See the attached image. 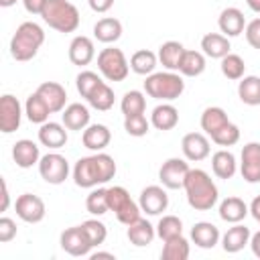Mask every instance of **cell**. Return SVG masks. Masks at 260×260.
Listing matches in <instances>:
<instances>
[{
	"mask_svg": "<svg viewBox=\"0 0 260 260\" xmlns=\"http://www.w3.org/2000/svg\"><path fill=\"white\" fill-rule=\"evenodd\" d=\"M12 158H14L16 167L30 169L32 165H39L41 150H39L37 142L28 140V138H22V140H16L14 142V146H12Z\"/></svg>",
	"mask_w": 260,
	"mask_h": 260,
	"instance_id": "ac0fdd59",
	"label": "cell"
},
{
	"mask_svg": "<svg viewBox=\"0 0 260 260\" xmlns=\"http://www.w3.org/2000/svg\"><path fill=\"white\" fill-rule=\"evenodd\" d=\"M24 114H26V118H28L32 124H45L53 112L49 110V106L45 104V100L35 91V93H30V95L26 98Z\"/></svg>",
	"mask_w": 260,
	"mask_h": 260,
	"instance_id": "1f68e13d",
	"label": "cell"
},
{
	"mask_svg": "<svg viewBox=\"0 0 260 260\" xmlns=\"http://www.w3.org/2000/svg\"><path fill=\"white\" fill-rule=\"evenodd\" d=\"M16 236V223L10 217H0V242L6 244Z\"/></svg>",
	"mask_w": 260,
	"mask_h": 260,
	"instance_id": "681fc988",
	"label": "cell"
},
{
	"mask_svg": "<svg viewBox=\"0 0 260 260\" xmlns=\"http://www.w3.org/2000/svg\"><path fill=\"white\" fill-rule=\"evenodd\" d=\"M189 162L185 158H167L162 162V167L158 169V181L162 183V187L167 189H181L187 175H189Z\"/></svg>",
	"mask_w": 260,
	"mask_h": 260,
	"instance_id": "ba28073f",
	"label": "cell"
},
{
	"mask_svg": "<svg viewBox=\"0 0 260 260\" xmlns=\"http://www.w3.org/2000/svg\"><path fill=\"white\" fill-rule=\"evenodd\" d=\"M181 150H183V154H185L187 160L199 162V160H203V158L209 156L211 146H209V140H207L205 134H201V132H189L181 140Z\"/></svg>",
	"mask_w": 260,
	"mask_h": 260,
	"instance_id": "5bb4252c",
	"label": "cell"
},
{
	"mask_svg": "<svg viewBox=\"0 0 260 260\" xmlns=\"http://www.w3.org/2000/svg\"><path fill=\"white\" fill-rule=\"evenodd\" d=\"M12 4H16V0H0V6H2V8H8V6H12Z\"/></svg>",
	"mask_w": 260,
	"mask_h": 260,
	"instance_id": "680465c9",
	"label": "cell"
},
{
	"mask_svg": "<svg viewBox=\"0 0 260 260\" xmlns=\"http://www.w3.org/2000/svg\"><path fill=\"white\" fill-rule=\"evenodd\" d=\"M250 213L248 205L240 197H225L219 203V217L228 223H240L246 215Z\"/></svg>",
	"mask_w": 260,
	"mask_h": 260,
	"instance_id": "f1b7e54d",
	"label": "cell"
},
{
	"mask_svg": "<svg viewBox=\"0 0 260 260\" xmlns=\"http://www.w3.org/2000/svg\"><path fill=\"white\" fill-rule=\"evenodd\" d=\"M39 173L49 185H61L69 175V162L59 152H47L39 160Z\"/></svg>",
	"mask_w": 260,
	"mask_h": 260,
	"instance_id": "52a82bcc",
	"label": "cell"
},
{
	"mask_svg": "<svg viewBox=\"0 0 260 260\" xmlns=\"http://www.w3.org/2000/svg\"><path fill=\"white\" fill-rule=\"evenodd\" d=\"M85 209L91 215H104L110 211L108 203V189H93L85 199Z\"/></svg>",
	"mask_w": 260,
	"mask_h": 260,
	"instance_id": "60d3db41",
	"label": "cell"
},
{
	"mask_svg": "<svg viewBox=\"0 0 260 260\" xmlns=\"http://www.w3.org/2000/svg\"><path fill=\"white\" fill-rule=\"evenodd\" d=\"M98 258H110V260H114V254L112 252H95V254H91V260H98Z\"/></svg>",
	"mask_w": 260,
	"mask_h": 260,
	"instance_id": "9f6ffc18",
	"label": "cell"
},
{
	"mask_svg": "<svg viewBox=\"0 0 260 260\" xmlns=\"http://www.w3.org/2000/svg\"><path fill=\"white\" fill-rule=\"evenodd\" d=\"M150 128V122L146 120L144 114H134V116H124V130L134 136V138H140L148 132Z\"/></svg>",
	"mask_w": 260,
	"mask_h": 260,
	"instance_id": "bcb514c9",
	"label": "cell"
},
{
	"mask_svg": "<svg viewBox=\"0 0 260 260\" xmlns=\"http://www.w3.org/2000/svg\"><path fill=\"white\" fill-rule=\"evenodd\" d=\"M22 4H24V8H26V12H30V14H41L43 8H45V4H47V0H22Z\"/></svg>",
	"mask_w": 260,
	"mask_h": 260,
	"instance_id": "816d5d0a",
	"label": "cell"
},
{
	"mask_svg": "<svg viewBox=\"0 0 260 260\" xmlns=\"http://www.w3.org/2000/svg\"><path fill=\"white\" fill-rule=\"evenodd\" d=\"M98 69L108 81H124L130 71V63L122 49L106 47L98 53Z\"/></svg>",
	"mask_w": 260,
	"mask_h": 260,
	"instance_id": "8992f818",
	"label": "cell"
},
{
	"mask_svg": "<svg viewBox=\"0 0 260 260\" xmlns=\"http://www.w3.org/2000/svg\"><path fill=\"white\" fill-rule=\"evenodd\" d=\"M87 4H89V8H91L93 12L104 14V12H108V10L114 6V0H87Z\"/></svg>",
	"mask_w": 260,
	"mask_h": 260,
	"instance_id": "f907efd6",
	"label": "cell"
},
{
	"mask_svg": "<svg viewBox=\"0 0 260 260\" xmlns=\"http://www.w3.org/2000/svg\"><path fill=\"white\" fill-rule=\"evenodd\" d=\"M41 16L57 32H73L79 26V10L69 0H47Z\"/></svg>",
	"mask_w": 260,
	"mask_h": 260,
	"instance_id": "277c9868",
	"label": "cell"
},
{
	"mask_svg": "<svg viewBox=\"0 0 260 260\" xmlns=\"http://www.w3.org/2000/svg\"><path fill=\"white\" fill-rule=\"evenodd\" d=\"M138 205L148 215H160L169 207V195H167V191L162 187L148 185V187L142 189L140 199H138Z\"/></svg>",
	"mask_w": 260,
	"mask_h": 260,
	"instance_id": "4fadbf2b",
	"label": "cell"
},
{
	"mask_svg": "<svg viewBox=\"0 0 260 260\" xmlns=\"http://www.w3.org/2000/svg\"><path fill=\"white\" fill-rule=\"evenodd\" d=\"M8 203H10V195H8V185H6V181L2 179V205H0V209H2V211H6V209H8Z\"/></svg>",
	"mask_w": 260,
	"mask_h": 260,
	"instance_id": "db71d44e",
	"label": "cell"
},
{
	"mask_svg": "<svg viewBox=\"0 0 260 260\" xmlns=\"http://www.w3.org/2000/svg\"><path fill=\"white\" fill-rule=\"evenodd\" d=\"M87 104H89L93 110H98V112H108V110L114 106V91H112V87H110L106 81H102V83L91 91V95L87 98Z\"/></svg>",
	"mask_w": 260,
	"mask_h": 260,
	"instance_id": "74e56055",
	"label": "cell"
},
{
	"mask_svg": "<svg viewBox=\"0 0 260 260\" xmlns=\"http://www.w3.org/2000/svg\"><path fill=\"white\" fill-rule=\"evenodd\" d=\"M201 49H203V55L211 57V59H223L228 53H230V41L225 35L221 32H207L203 35L201 39Z\"/></svg>",
	"mask_w": 260,
	"mask_h": 260,
	"instance_id": "83f0119b",
	"label": "cell"
},
{
	"mask_svg": "<svg viewBox=\"0 0 260 260\" xmlns=\"http://www.w3.org/2000/svg\"><path fill=\"white\" fill-rule=\"evenodd\" d=\"M183 189L187 193L189 205L197 211H209L217 203V197H219L213 179L201 169H191L189 171V175L183 183Z\"/></svg>",
	"mask_w": 260,
	"mask_h": 260,
	"instance_id": "6da1fadb",
	"label": "cell"
},
{
	"mask_svg": "<svg viewBox=\"0 0 260 260\" xmlns=\"http://www.w3.org/2000/svg\"><path fill=\"white\" fill-rule=\"evenodd\" d=\"M14 209H16V215L26 223H39V221H43V217L47 213L45 201L39 195H32V193H22L16 199Z\"/></svg>",
	"mask_w": 260,
	"mask_h": 260,
	"instance_id": "9c48e42d",
	"label": "cell"
},
{
	"mask_svg": "<svg viewBox=\"0 0 260 260\" xmlns=\"http://www.w3.org/2000/svg\"><path fill=\"white\" fill-rule=\"evenodd\" d=\"M93 57H95V47H93V41L89 37L77 35L69 43V61L73 65L85 67V65H89L93 61Z\"/></svg>",
	"mask_w": 260,
	"mask_h": 260,
	"instance_id": "2e32d148",
	"label": "cell"
},
{
	"mask_svg": "<svg viewBox=\"0 0 260 260\" xmlns=\"http://www.w3.org/2000/svg\"><path fill=\"white\" fill-rule=\"evenodd\" d=\"M108 203H110V211H114L116 219L124 225H130L140 217V211H142L140 205L120 185L108 187Z\"/></svg>",
	"mask_w": 260,
	"mask_h": 260,
	"instance_id": "5b68a950",
	"label": "cell"
},
{
	"mask_svg": "<svg viewBox=\"0 0 260 260\" xmlns=\"http://www.w3.org/2000/svg\"><path fill=\"white\" fill-rule=\"evenodd\" d=\"M73 181L77 187H83V189H91V187L100 185V175H98V167H95L93 156H81L75 162Z\"/></svg>",
	"mask_w": 260,
	"mask_h": 260,
	"instance_id": "9a60e30c",
	"label": "cell"
},
{
	"mask_svg": "<svg viewBox=\"0 0 260 260\" xmlns=\"http://www.w3.org/2000/svg\"><path fill=\"white\" fill-rule=\"evenodd\" d=\"M160 258L162 260H187L189 258V242L183 238V234L165 240Z\"/></svg>",
	"mask_w": 260,
	"mask_h": 260,
	"instance_id": "8d00e7d4",
	"label": "cell"
},
{
	"mask_svg": "<svg viewBox=\"0 0 260 260\" xmlns=\"http://www.w3.org/2000/svg\"><path fill=\"white\" fill-rule=\"evenodd\" d=\"M89 116L91 114L83 104H69L63 110L61 120L67 130H85L89 126Z\"/></svg>",
	"mask_w": 260,
	"mask_h": 260,
	"instance_id": "484cf974",
	"label": "cell"
},
{
	"mask_svg": "<svg viewBox=\"0 0 260 260\" xmlns=\"http://www.w3.org/2000/svg\"><path fill=\"white\" fill-rule=\"evenodd\" d=\"M211 169H213V175L215 177H219V179H232L236 175V171H238L236 156L230 150H217L211 156Z\"/></svg>",
	"mask_w": 260,
	"mask_h": 260,
	"instance_id": "4dcf8cb0",
	"label": "cell"
},
{
	"mask_svg": "<svg viewBox=\"0 0 260 260\" xmlns=\"http://www.w3.org/2000/svg\"><path fill=\"white\" fill-rule=\"evenodd\" d=\"M112 140V132L108 126L104 124H89L83 132H81V142L85 148L89 150H95V152H102Z\"/></svg>",
	"mask_w": 260,
	"mask_h": 260,
	"instance_id": "44dd1931",
	"label": "cell"
},
{
	"mask_svg": "<svg viewBox=\"0 0 260 260\" xmlns=\"http://www.w3.org/2000/svg\"><path fill=\"white\" fill-rule=\"evenodd\" d=\"M144 91L154 100L173 102L185 91V81L175 71H156V73L146 75Z\"/></svg>",
	"mask_w": 260,
	"mask_h": 260,
	"instance_id": "3957f363",
	"label": "cell"
},
{
	"mask_svg": "<svg viewBox=\"0 0 260 260\" xmlns=\"http://www.w3.org/2000/svg\"><path fill=\"white\" fill-rule=\"evenodd\" d=\"M43 43H45V30L37 22L26 20L16 28V32L10 39V55L16 61H30L39 53Z\"/></svg>",
	"mask_w": 260,
	"mask_h": 260,
	"instance_id": "7a4b0ae2",
	"label": "cell"
},
{
	"mask_svg": "<svg viewBox=\"0 0 260 260\" xmlns=\"http://www.w3.org/2000/svg\"><path fill=\"white\" fill-rule=\"evenodd\" d=\"M238 95L246 106H260V77L244 75L238 83Z\"/></svg>",
	"mask_w": 260,
	"mask_h": 260,
	"instance_id": "836d02e7",
	"label": "cell"
},
{
	"mask_svg": "<svg viewBox=\"0 0 260 260\" xmlns=\"http://www.w3.org/2000/svg\"><path fill=\"white\" fill-rule=\"evenodd\" d=\"M217 26L219 30L225 35V37H238L244 32L246 28V18H244V12L236 6H230V8H223L219 18H217Z\"/></svg>",
	"mask_w": 260,
	"mask_h": 260,
	"instance_id": "d6986e66",
	"label": "cell"
},
{
	"mask_svg": "<svg viewBox=\"0 0 260 260\" xmlns=\"http://www.w3.org/2000/svg\"><path fill=\"white\" fill-rule=\"evenodd\" d=\"M102 83V77L95 73V71H81L77 77H75V85H77V91L81 98H89L91 91Z\"/></svg>",
	"mask_w": 260,
	"mask_h": 260,
	"instance_id": "ee69618b",
	"label": "cell"
},
{
	"mask_svg": "<svg viewBox=\"0 0 260 260\" xmlns=\"http://www.w3.org/2000/svg\"><path fill=\"white\" fill-rule=\"evenodd\" d=\"M244 35H246L248 45L260 51V18L250 20V22L246 24V28H244Z\"/></svg>",
	"mask_w": 260,
	"mask_h": 260,
	"instance_id": "c3c4849f",
	"label": "cell"
},
{
	"mask_svg": "<svg viewBox=\"0 0 260 260\" xmlns=\"http://www.w3.org/2000/svg\"><path fill=\"white\" fill-rule=\"evenodd\" d=\"M39 142L47 148H61L67 144V130H65V124H59V122H45L41 124L39 128Z\"/></svg>",
	"mask_w": 260,
	"mask_h": 260,
	"instance_id": "ffe728a7",
	"label": "cell"
},
{
	"mask_svg": "<svg viewBox=\"0 0 260 260\" xmlns=\"http://www.w3.org/2000/svg\"><path fill=\"white\" fill-rule=\"evenodd\" d=\"M93 160H95V167H98L100 185L112 181L114 175H116V162H114V158H112L108 152L102 150V152H95V154H93Z\"/></svg>",
	"mask_w": 260,
	"mask_h": 260,
	"instance_id": "7bdbcfd3",
	"label": "cell"
},
{
	"mask_svg": "<svg viewBox=\"0 0 260 260\" xmlns=\"http://www.w3.org/2000/svg\"><path fill=\"white\" fill-rule=\"evenodd\" d=\"M240 173L248 183H260V142H248L240 154Z\"/></svg>",
	"mask_w": 260,
	"mask_h": 260,
	"instance_id": "7c38bea8",
	"label": "cell"
},
{
	"mask_svg": "<svg viewBox=\"0 0 260 260\" xmlns=\"http://www.w3.org/2000/svg\"><path fill=\"white\" fill-rule=\"evenodd\" d=\"M228 122H230L228 114H225L221 108H217V106H209V108H205L203 114H201V128H203V132H205L207 136H213V134H215L219 128H223Z\"/></svg>",
	"mask_w": 260,
	"mask_h": 260,
	"instance_id": "d6a6232c",
	"label": "cell"
},
{
	"mask_svg": "<svg viewBox=\"0 0 260 260\" xmlns=\"http://www.w3.org/2000/svg\"><path fill=\"white\" fill-rule=\"evenodd\" d=\"M250 230L242 223H234V228H230L223 236H221V248L228 252V254H236L240 252L246 244H250Z\"/></svg>",
	"mask_w": 260,
	"mask_h": 260,
	"instance_id": "603a6c76",
	"label": "cell"
},
{
	"mask_svg": "<svg viewBox=\"0 0 260 260\" xmlns=\"http://www.w3.org/2000/svg\"><path fill=\"white\" fill-rule=\"evenodd\" d=\"M126 236H128V240H130L134 246L142 248V246H148V244L154 240V236H156V228H152V223H150V221H146V219L138 217L134 223H130V225H128Z\"/></svg>",
	"mask_w": 260,
	"mask_h": 260,
	"instance_id": "f546056e",
	"label": "cell"
},
{
	"mask_svg": "<svg viewBox=\"0 0 260 260\" xmlns=\"http://www.w3.org/2000/svg\"><path fill=\"white\" fill-rule=\"evenodd\" d=\"M150 124L156 130H173L179 124V110L173 104H158L150 114Z\"/></svg>",
	"mask_w": 260,
	"mask_h": 260,
	"instance_id": "4316f807",
	"label": "cell"
},
{
	"mask_svg": "<svg viewBox=\"0 0 260 260\" xmlns=\"http://www.w3.org/2000/svg\"><path fill=\"white\" fill-rule=\"evenodd\" d=\"M203 71H205V55L201 51H185L179 65V73L185 77H197Z\"/></svg>",
	"mask_w": 260,
	"mask_h": 260,
	"instance_id": "e575fe53",
	"label": "cell"
},
{
	"mask_svg": "<svg viewBox=\"0 0 260 260\" xmlns=\"http://www.w3.org/2000/svg\"><path fill=\"white\" fill-rule=\"evenodd\" d=\"M37 93L45 100V104L49 106V110L53 114L57 112H63L65 110V102H67V91L61 83L57 81H45L37 87Z\"/></svg>",
	"mask_w": 260,
	"mask_h": 260,
	"instance_id": "e0dca14e",
	"label": "cell"
},
{
	"mask_svg": "<svg viewBox=\"0 0 260 260\" xmlns=\"http://www.w3.org/2000/svg\"><path fill=\"white\" fill-rule=\"evenodd\" d=\"M93 37L106 45L116 43L122 37V22L114 16H104L93 24Z\"/></svg>",
	"mask_w": 260,
	"mask_h": 260,
	"instance_id": "cb8c5ba5",
	"label": "cell"
},
{
	"mask_svg": "<svg viewBox=\"0 0 260 260\" xmlns=\"http://www.w3.org/2000/svg\"><path fill=\"white\" fill-rule=\"evenodd\" d=\"M250 248H252L254 256H258V258H260V232H256V234L250 238Z\"/></svg>",
	"mask_w": 260,
	"mask_h": 260,
	"instance_id": "11a10c76",
	"label": "cell"
},
{
	"mask_svg": "<svg viewBox=\"0 0 260 260\" xmlns=\"http://www.w3.org/2000/svg\"><path fill=\"white\" fill-rule=\"evenodd\" d=\"M248 209H250L252 217H254L256 221H260V195L252 199V203H250V207H248Z\"/></svg>",
	"mask_w": 260,
	"mask_h": 260,
	"instance_id": "f5cc1de1",
	"label": "cell"
},
{
	"mask_svg": "<svg viewBox=\"0 0 260 260\" xmlns=\"http://www.w3.org/2000/svg\"><path fill=\"white\" fill-rule=\"evenodd\" d=\"M61 248L71 256H87L91 252L93 244L89 242V238L81 225H73L61 234Z\"/></svg>",
	"mask_w": 260,
	"mask_h": 260,
	"instance_id": "30bf717a",
	"label": "cell"
},
{
	"mask_svg": "<svg viewBox=\"0 0 260 260\" xmlns=\"http://www.w3.org/2000/svg\"><path fill=\"white\" fill-rule=\"evenodd\" d=\"M221 73H223L228 79H232V81H240V79L244 77V73H246V63H244V59H242L240 55H236V53H228V55L221 59Z\"/></svg>",
	"mask_w": 260,
	"mask_h": 260,
	"instance_id": "ab89813d",
	"label": "cell"
},
{
	"mask_svg": "<svg viewBox=\"0 0 260 260\" xmlns=\"http://www.w3.org/2000/svg\"><path fill=\"white\" fill-rule=\"evenodd\" d=\"M120 110L124 116H134V114H144L146 110V100L142 95V91L138 89H130L124 93L122 102H120Z\"/></svg>",
	"mask_w": 260,
	"mask_h": 260,
	"instance_id": "f35d334b",
	"label": "cell"
},
{
	"mask_svg": "<svg viewBox=\"0 0 260 260\" xmlns=\"http://www.w3.org/2000/svg\"><path fill=\"white\" fill-rule=\"evenodd\" d=\"M219 230L217 225H213L211 221H197L193 228H191V240L195 242V246L203 248V250H209L213 248L217 242H219Z\"/></svg>",
	"mask_w": 260,
	"mask_h": 260,
	"instance_id": "7402d4cb",
	"label": "cell"
},
{
	"mask_svg": "<svg viewBox=\"0 0 260 260\" xmlns=\"http://www.w3.org/2000/svg\"><path fill=\"white\" fill-rule=\"evenodd\" d=\"M20 120H22L20 102H18L14 95L4 93V95L0 98V130H2L4 134H10V132L18 130Z\"/></svg>",
	"mask_w": 260,
	"mask_h": 260,
	"instance_id": "8fae6325",
	"label": "cell"
},
{
	"mask_svg": "<svg viewBox=\"0 0 260 260\" xmlns=\"http://www.w3.org/2000/svg\"><path fill=\"white\" fill-rule=\"evenodd\" d=\"M185 51L187 49L179 41H167L158 47V61L162 63V67L167 71H179V65H181Z\"/></svg>",
	"mask_w": 260,
	"mask_h": 260,
	"instance_id": "d4e9b609",
	"label": "cell"
},
{
	"mask_svg": "<svg viewBox=\"0 0 260 260\" xmlns=\"http://www.w3.org/2000/svg\"><path fill=\"white\" fill-rule=\"evenodd\" d=\"M211 140H213L215 144H219V146H234V144L240 140V128H238L236 124L228 122L223 128H219V130L211 136Z\"/></svg>",
	"mask_w": 260,
	"mask_h": 260,
	"instance_id": "7dc6e473",
	"label": "cell"
},
{
	"mask_svg": "<svg viewBox=\"0 0 260 260\" xmlns=\"http://www.w3.org/2000/svg\"><path fill=\"white\" fill-rule=\"evenodd\" d=\"M81 228L85 230V234H87L89 242L93 244V248L100 246V244H104L106 238H108V228H106V223L100 221V219H85V221L81 223Z\"/></svg>",
	"mask_w": 260,
	"mask_h": 260,
	"instance_id": "f6af8a7d",
	"label": "cell"
},
{
	"mask_svg": "<svg viewBox=\"0 0 260 260\" xmlns=\"http://www.w3.org/2000/svg\"><path fill=\"white\" fill-rule=\"evenodd\" d=\"M246 4L250 6V10H254V12L260 14V0H246Z\"/></svg>",
	"mask_w": 260,
	"mask_h": 260,
	"instance_id": "6f0895ef",
	"label": "cell"
},
{
	"mask_svg": "<svg viewBox=\"0 0 260 260\" xmlns=\"http://www.w3.org/2000/svg\"><path fill=\"white\" fill-rule=\"evenodd\" d=\"M183 234V221L177 217V215H162L158 219V225H156V236L165 242L169 238H175V236H181Z\"/></svg>",
	"mask_w": 260,
	"mask_h": 260,
	"instance_id": "b9f144b4",
	"label": "cell"
},
{
	"mask_svg": "<svg viewBox=\"0 0 260 260\" xmlns=\"http://www.w3.org/2000/svg\"><path fill=\"white\" fill-rule=\"evenodd\" d=\"M156 61H158V55H154L148 49H140L130 57V69L138 75H150L154 73Z\"/></svg>",
	"mask_w": 260,
	"mask_h": 260,
	"instance_id": "d590c367",
	"label": "cell"
}]
</instances>
